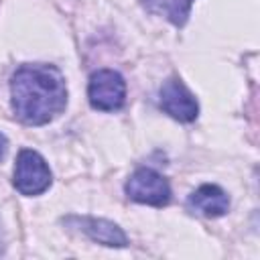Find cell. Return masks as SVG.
I'll list each match as a JSON object with an SVG mask.
<instances>
[{"label":"cell","instance_id":"obj_1","mask_svg":"<svg viewBox=\"0 0 260 260\" xmlns=\"http://www.w3.org/2000/svg\"><path fill=\"white\" fill-rule=\"evenodd\" d=\"M10 95L12 110L20 122L43 126L57 118L67 106L65 77L53 65H20L12 75Z\"/></svg>","mask_w":260,"mask_h":260},{"label":"cell","instance_id":"obj_2","mask_svg":"<svg viewBox=\"0 0 260 260\" xmlns=\"http://www.w3.org/2000/svg\"><path fill=\"white\" fill-rule=\"evenodd\" d=\"M51 185V171L45 158L30 148H22L16 156L14 187L22 195H41Z\"/></svg>","mask_w":260,"mask_h":260},{"label":"cell","instance_id":"obj_3","mask_svg":"<svg viewBox=\"0 0 260 260\" xmlns=\"http://www.w3.org/2000/svg\"><path fill=\"white\" fill-rule=\"evenodd\" d=\"M87 98L95 110L102 112L120 110L126 100V81L114 69H100L89 77Z\"/></svg>","mask_w":260,"mask_h":260},{"label":"cell","instance_id":"obj_4","mask_svg":"<svg viewBox=\"0 0 260 260\" xmlns=\"http://www.w3.org/2000/svg\"><path fill=\"white\" fill-rule=\"evenodd\" d=\"M126 195L136 203H146L154 207H162L171 201V187L167 179L154 169L142 167L130 175L126 181Z\"/></svg>","mask_w":260,"mask_h":260},{"label":"cell","instance_id":"obj_5","mask_svg":"<svg viewBox=\"0 0 260 260\" xmlns=\"http://www.w3.org/2000/svg\"><path fill=\"white\" fill-rule=\"evenodd\" d=\"M160 108L179 122H193L199 114L195 95L179 77H169L160 87Z\"/></svg>","mask_w":260,"mask_h":260},{"label":"cell","instance_id":"obj_6","mask_svg":"<svg viewBox=\"0 0 260 260\" xmlns=\"http://www.w3.org/2000/svg\"><path fill=\"white\" fill-rule=\"evenodd\" d=\"M63 223L69 225V228L79 230L89 240H93L102 246H110V248L128 246V238L122 232V228L118 223L110 221V219L89 217V215H69V217H63Z\"/></svg>","mask_w":260,"mask_h":260},{"label":"cell","instance_id":"obj_7","mask_svg":"<svg viewBox=\"0 0 260 260\" xmlns=\"http://www.w3.org/2000/svg\"><path fill=\"white\" fill-rule=\"evenodd\" d=\"M187 205L205 217H219L230 209V197L221 187L207 183L189 195Z\"/></svg>","mask_w":260,"mask_h":260},{"label":"cell","instance_id":"obj_8","mask_svg":"<svg viewBox=\"0 0 260 260\" xmlns=\"http://www.w3.org/2000/svg\"><path fill=\"white\" fill-rule=\"evenodd\" d=\"M193 0H142V6L158 16H165L175 26H183L189 18Z\"/></svg>","mask_w":260,"mask_h":260},{"label":"cell","instance_id":"obj_9","mask_svg":"<svg viewBox=\"0 0 260 260\" xmlns=\"http://www.w3.org/2000/svg\"><path fill=\"white\" fill-rule=\"evenodd\" d=\"M6 148H8V140H6V136L0 132V158L6 154Z\"/></svg>","mask_w":260,"mask_h":260}]
</instances>
